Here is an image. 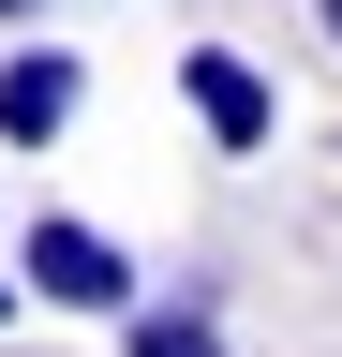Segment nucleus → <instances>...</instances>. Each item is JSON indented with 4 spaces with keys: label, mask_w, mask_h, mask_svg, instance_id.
Returning a JSON list of instances; mask_svg holds the SVG:
<instances>
[{
    "label": "nucleus",
    "mask_w": 342,
    "mask_h": 357,
    "mask_svg": "<svg viewBox=\"0 0 342 357\" xmlns=\"http://www.w3.org/2000/svg\"><path fill=\"white\" fill-rule=\"evenodd\" d=\"M15 268H30V298H45V312H104V328H119V312L149 298V283H134V253H119L104 223H75V208H30Z\"/></svg>",
    "instance_id": "obj_1"
},
{
    "label": "nucleus",
    "mask_w": 342,
    "mask_h": 357,
    "mask_svg": "<svg viewBox=\"0 0 342 357\" xmlns=\"http://www.w3.org/2000/svg\"><path fill=\"white\" fill-rule=\"evenodd\" d=\"M179 105H194V134L224 164L283 149V89H268V60H238V45H179Z\"/></svg>",
    "instance_id": "obj_2"
},
{
    "label": "nucleus",
    "mask_w": 342,
    "mask_h": 357,
    "mask_svg": "<svg viewBox=\"0 0 342 357\" xmlns=\"http://www.w3.org/2000/svg\"><path fill=\"white\" fill-rule=\"evenodd\" d=\"M75 105H90V60L75 45H0V149H60Z\"/></svg>",
    "instance_id": "obj_3"
},
{
    "label": "nucleus",
    "mask_w": 342,
    "mask_h": 357,
    "mask_svg": "<svg viewBox=\"0 0 342 357\" xmlns=\"http://www.w3.org/2000/svg\"><path fill=\"white\" fill-rule=\"evenodd\" d=\"M30 15H45V0H0V30H30Z\"/></svg>",
    "instance_id": "obj_6"
},
{
    "label": "nucleus",
    "mask_w": 342,
    "mask_h": 357,
    "mask_svg": "<svg viewBox=\"0 0 342 357\" xmlns=\"http://www.w3.org/2000/svg\"><path fill=\"white\" fill-rule=\"evenodd\" d=\"M313 15H327V45H342V0H313Z\"/></svg>",
    "instance_id": "obj_7"
},
{
    "label": "nucleus",
    "mask_w": 342,
    "mask_h": 357,
    "mask_svg": "<svg viewBox=\"0 0 342 357\" xmlns=\"http://www.w3.org/2000/svg\"><path fill=\"white\" fill-rule=\"evenodd\" d=\"M15 312H30V268H15V253H0V328H15Z\"/></svg>",
    "instance_id": "obj_5"
},
{
    "label": "nucleus",
    "mask_w": 342,
    "mask_h": 357,
    "mask_svg": "<svg viewBox=\"0 0 342 357\" xmlns=\"http://www.w3.org/2000/svg\"><path fill=\"white\" fill-rule=\"evenodd\" d=\"M119 357H224V312H208V283H164L119 312Z\"/></svg>",
    "instance_id": "obj_4"
}]
</instances>
